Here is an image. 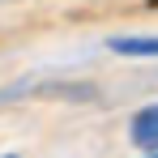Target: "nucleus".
<instances>
[{
	"instance_id": "f03ea898",
	"label": "nucleus",
	"mask_w": 158,
	"mask_h": 158,
	"mask_svg": "<svg viewBox=\"0 0 158 158\" xmlns=\"http://www.w3.org/2000/svg\"><path fill=\"white\" fill-rule=\"evenodd\" d=\"M107 47L124 60H158V34H115Z\"/></svg>"
},
{
	"instance_id": "f257e3e1",
	"label": "nucleus",
	"mask_w": 158,
	"mask_h": 158,
	"mask_svg": "<svg viewBox=\"0 0 158 158\" xmlns=\"http://www.w3.org/2000/svg\"><path fill=\"white\" fill-rule=\"evenodd\" d=\"M128 141L137 150H145V154H158V103L141 107L128 120Z\"/></svg>"
},
{
	"instance_id": "20e7f679",
	"label": "nucleus",
	"mask_w": 158,
	"mask_h": 158,
	"mask_svg": "<svg viewBox=\"0 0 158 158\" xmlns=\"http://www.w3.org/2000/svg\"><path fill=\"white\" fill-rule=\"evenodd\" d=\"M145 158H158V154H145Z\"/></svg>"
},
{
	"instance_id": "7ed1b4c3",
	"label": "nucleus",
	"mask_w": 158,
	"mask_h": 158,
	"mask_svg": "<svg viewBox=\"0 0 158 158\" xmlns=\"http://www.w3.org/2000/svg\"><path fill=\"white\" fill-rule=\"evenodd\" d=\"M0 158H17V154H0Z\"/></svg>"
}]
</instances>
